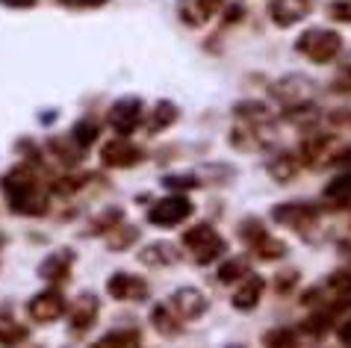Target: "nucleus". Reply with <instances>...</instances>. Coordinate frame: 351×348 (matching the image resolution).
<instances>
[{
    "label": "nucleus",
    "instance_id": "f257e3e1",
    "mask_svg": "<svg viewBox=\"0 0 351 348\" xmlns=\"http://www.w3.org/2000/svg\"><path fill=\"white\" fill-rule=\"evenodd\" d=\"M3 192L9 198V207L15 212H24V216H42L47 210L45 195L38 189V180L33 177L27 169H15L12 174H6L3 180Z\"/></svg>",
    "mask_w": 351,
    "mask_h": 348
},
{
    "label": "nucleus",
    "instance_id": "f03ea898",
    "mask_svg": "<svg viewBox=\"0 0 351 348\" xmlns=\"http://www.w3.org/2000/svg\"><path fill=\"white\" fill-rule=\"evenodd\" d=\"M183 245L189 248V254L195 257V263H213L219 254H224V239L213 230L210 225H195L183 234Z\"/></svg>",
    "mask_w": 351,
    "mask_h": 348
},
{
    "label": "nucleus",
    "instance_id": "7ed1b4c3",
    "mask_svg": "<svg viewBox=\"0 0 351 348\" xmlns=\"http://www.w3.org/2000/svg\"><path fill=\"white\" fill-rule=\"evenodd\" d=\"M189 216H192V201L183 195L162 198L160 204H154L148 212L151 225H160V227H174V225H180V221H186Z\"/></svg>",
    "mask_w": 351,
    "mask_h": 348
},
{
    "label": "nucleus",
    "instance_id": "20e7f679",
    "mask_svg": "<svg viewBox=\"0 0 351 348\" xmlns=\"http://www.w3.org/2000/svg\"><path fill=\"white\" fill-rule=\"evenodd\" d=\"M298 51L307 53L310 60H316V62H328L330 56H337V51H339V36L328 33V30H310L298 38Z\"/></svg>",
    "mask_w": 351,
    "mask_h": 348
},
{
    "label": "nucleus",
    "instance_id": "39448f33",
    "mask_svg": "<svg viewBox=\"0 0 351 348\" xmlns=\"http://www.w3.org/2000/svg\"><path fill=\"white\" fill-rule=\"evenodd\" d=\"M110 124L115 127V133H121V136H130V133L142 124V101L139 98H121L119 103H112Z\"/></svg>",
    "mask_w": 351,
    "mask_h": 348
},
{
    "label": "nucleus",
    "instance_id": "423d86ee",
    "mask_svg": "<svg viewBox=\"0 0 351 348\" xmlns=\"http://www.w3.org/2000/svg\"><path fill=\"white\" fill-rule=\"evenodd\" d=\"M106 293H110L115 301H139V298L148 295V284L130 272H115L106 280Z\"/></svg>",
    "mask_w": 351,
    "mask_h": 348
},
{
    "label": "nucleus",
    "instance_id": "0eeeda50",
    "mask_svg": "<svg viewBox=\"0 0 351 348\" xmlns=\"http://www.w3.org/2000/svg\"><path fill=\"white\" fill-rule=\"evenodd\" d=\"M101 160H104V166H110V169H130L142 160V151L136 148L130 139H112L110 145L101 148Z\"/></svg>",
    "mask_w": 351,
    "mask_h": 348
},
{
    "label": "nucleus",
    "instance_id": "6e6552de",
    "mask_svg": "<svg viewBox=\"0 0 351 348\" xmlns=\"http://www.w3.org/2000/svg\"><path fill=\"white\" fill-rule=\"evenodd\" d=\"M27 310L36 322H53V319H60L65 313V298L56 293V289H45V293H38L30 304H27Z\"/></svg>",
    "mask_w": 351,
    "mask_h": 348
},
{
    "label": "nucleus",
    "instance_id": "1a4fd4ad",
    "mask_svg": "<svg viewBox=\"0 0 351 348\" xmlns=\"http://www.w3.org/2000/svg\"><path fill=\"white\" fill-rule=\"evenodd\" d=\"M169 307L180 319H198L204 310H207V301H204V295L198 293V289L186 286V289H178V293L171 295V304Z\"/></svg>",
    "mask_w": 351,
    "mask_h": 348
},
{
    "label": "nucleus",
    "instance_id": "9d476101",
    "mask_svg": "<svg viewBox=\"0 0 351 348\" xmlns=\"http://www.w3.org/2000/svg\"><path fill=\"white\" fill-rule=\"evenodd\" d=\"M97 319V298L83 293L77 301L71 304V313H68V322H71L74 331H86L89 325H95Z\"/></svg>",
    "mask_w": 351,
    "mask_h": 348
},
{
    "label": "nucleus",
    "instance_id": "9b49d317",
    "mask_svg": "<svg viewBox=\"0 0 351 348\" xmlns=\"http://www.w3.org/2000/svg\"><path fill=\"white\" fill-rule=\"evenodd\" d=\"M224 0H183V6H180V15H183V21L192 24V27H198L204 24L207 18H213L221 9Z\"/></svg>",
    "mask_w": 351,
    "mask_h": 348
},
{
    "label": "nucleus",
    "instance_id": "f8f14e48",
    "mask_svg": "<svg viewBox=\"0 0 351 348\" xmlns=\"http://www.w3.org/2000/svg\"><path fill=\"white\" fill-rule=\"evenodd\" d=\"M260 295H263V277L248 275L237 286V293H233V307H239V310H251V307H257Z\"/></svg>",
    "mask_w": 351,
    "mask_h": 348
},
{
    "label": "nucleus",
    "instance_id": "ddd939ff",
    "mask_svg": "<svg viewBox=\"0 0 351 348\" xmlns=\"http://www.w3.org/2000/svg\"><path fill=\"white\" fill-rule=\"evenodd\" d=\"M71 263H74V257L68 254V251H56V254H47V260L42 263L38 272H42V277H47V280H65Z\"/></svg>",
    "mask_w": 351,
    "mask_h": 348
},
{
    "label": "nucleus",
    "instance_id": "4468645a",
    "mask_svg": "<svg viewBox=\"0 0 351 348\" xmlns=\"http://www.w3.org/2000/svg\"><path fill=\"white\" fill-rule=\"evenodd\" d=\"M139 331H130V327H124V331H112L101 336L92 348H139Z\"/></svg>",
    "mask_w": 351,
    "mask_h": 348
},
{
    "label": "nucleus",
    "instance_id": "2eb2a0df",
    "mask_svg": "<svg viewBox=\"0 0 351 348\" xmlns=\"http://www.w3.org/2000/svg\"><path fill=\"white\" fill-rule=\"evenodd\" d=\"M139 260L145 266H171L174 260H178V254H174V248L171 245H165V243H154L148 245L139 254Z\"/></svg>",
    "mask_w": 351,
    "mask_h": 348
},
{
    "label": "nucleus",
    "instance_id": "dca6fc26",
    "mask_svg": "<svg viewBox=\"0 0 351 348\" xmlns=\"http://www.w3.org/2000/svg\"><path fill=\"white\" fill-rule=\"evenodd\" d=\"M275 219L284 221V225H304V221L313 219V210L307 204H284L275 210Z\"/></svg>",
    "mask_w": 351,
    "mask_h": 348
},
{
    "label": "nucleus",
    "instance_id": "f3484780",
    "mask_svg": "<svg viewBox=\"0 0 351 348\" xmlns=\"http://www.w3.org/2000/svg\"><path fill=\"white\" fill-rule=\"evenodd\" d=\"M174 121H178V106L169 103V101H160L157 110L151 112V124H148V127H151L154 133H160V130H165V127H171Z\"/></svg>",
    "mask_w": 351,
    "mask_h": 348
},
{
    "label": "nucleus",
    "instance_id": "a211bd4d",
    "mask_svg": "<svg viewBox=\"0 0 351 348\" xmlns=\"http://www.w3.org/2000/svg\"><path fill=\"white\" fill-rule=\"evenodd\" d=\"M325 195H328L330 201H337V204H351V174H343V177H337V180L325 189Z\"/></svg>",
    "mask_w": 351,
    "mask_h": 348
},
{
    "label": "nucleus",
    "instance_id": "6ab92c4d",
    "mask_svg": "<svg viewBox=\"0 0 351 348\" xmlns=\"http://www.w3.org/2000/svg\"><path fill=\"white\" fill-rule=\"evenodd\" d=\"M178 313L171 310V307H157V310H154V325H157V331L160 334H178L180 327H178V319H174Z\"/></svg>",
    "mask_w": 351,
    "mask_h": 348
},
{
    "label": "nucleus",
    "instance_id": "aec40b11",
    "mask_svg": "<svg viewBox=\"0 0 351 348\" xmlns=\"http://www.w3.org/2000/svg\"><path fill=\"white\" fill-rule=\"evenodd\" d=\"M71 139L80 145V148H86V145H92L95 139H97V121H92V119H86V121H80L77 127L71 130Z\"/></svg>",
    "mask_w": 351,
    "mask_h": 348
},
{
    "label": "nucleus",
    "instance_id": "412c9836",
    "mask_svg": "<svg viewBox=\"0 0 351 348\" xmlns=\"http://www.w3.org/2000/svg\"><path fill=\"white\" fill-rule=\"evenodd\" d=\"M245 272H248V263H245V260H228V263L219 269V280H221V284H233V280L242 277Z\"/></svg>",
    "mask_w": 351,
    "mask_h": 348
},
{
    "label": "nucleus",
    "instance_id": "4be33fe9",
    "mask_svg": "<svg viewBox=\"0 0 351 348\" xmlns=\"http://www.w3.org/2000/svg\"><path fill=\"white\" fill-rule=\"evenodd\" d=\"M263 343H266V348H292L295 345V334L287 331V327H278V331H269Z\"/></svg>",
    "mask_w": 351,
    "mask_h": 348
},
{
    "label": "nucleus",
    "instance_id": "5701e85b",
    "mask_svg": "<svg viewBox=\"0 0 351 348\" xmlns=\"http://www.w3.org/2000/svg\"><path fill=\"white\" fill-rule=\"evenodd\" d=\"M27 340V331L21 325H0V345H18V343H24Z\"/></svg>",
    "mask_w": 351,
    "mask_h": 348
},
{
    "label": "nucleus",
    "instance_id": "b1692460",
    "mask_svg": "<svg viewBox=\"0 0 351 348\" xmlns=\"http://www.w3.org/2000/svg\"><path fill=\"white\" fill-rule=\"evenodd\" d=\"M271 174H275L278 180H287L295 174V162H292V157H280L278 162H271Z\"/></svg>",
    "mask_w": 351,
    "mask_h": 348
},
{
    "label": "nucleus",
    "instance_id": "393cba45",
    "mask_svg": "<svg viewBox=\"0 0 351 348\" xmlns=\"http://www.w3.org/2000/svg\"><path fill=\"white\" fill-rule=\"evenodd\" d=\"M136 239V230L133 227H124V234H112L106 243H110V248H124V245H130Z\"/></svg>",
    "mask_w": 351,
    "mask_h": 348
},
{
    "label": "nucleus",
    "instance_id": "a878e982",
    "mask_svg": "<svg viewBox=\"0 0 351 348\" xmlns=\"http://www.w3.org/2000/svg\"><path fill=\"white\" fill-rule=\"evenodd\" d=\"M330 15L339 18V21H351V3H343V0H339V3L330 6Z\"/></svg>",
    "mask_w": 351,
    "mask_h": 348
},
{
    "label": "nucleus",
    "instance_id": "bb28decb",
    "mask_svg": "<svg viewBox=\"0 0 351 348\" xmlns=\"http://www.w3.org/2000/svg\"><path fill=\"white\" fill-rule=\"evenodd\" d=\"M3 3H9V6H33L36 0H3Z\"/></svg>",
    "mask_w": 351,
    "mask_h": 348
},
{
    "label": "nucleus",
    "instance_id": "cd10ccee",
    "mask_svg": "<svg viewBox=\"0 0 351 348\" xmlns=\"http://www.w3.org/2000/svg\"><path fill=\"white\" fill-rule=\"evenodd\" d=\"M86 6H101V3H106V0H83Z\"/></svg>",
    "mask_w": 351,
    "mask_h": 348
}]
</instances>
